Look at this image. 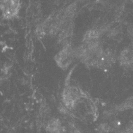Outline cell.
Masks as SVG:
<instances>
[{"instance_id": "cell-1", "label": "cell", "mask_w": 133, "mask_h": 133, "mask_svg": "<svg viewBox=\"0 0 133 133\" xmlns=\"http://www.w3.org/2000/svg\"><path fill=\"white\" fill-rule=\"evenodd\" d=\"M85 97V94L80 88L73 85H67L62 93L63 102L65 107L69 110L75 109L79 101Z\"/></svg>"}, {"instance_id": "cell-2", "label": "cell", "mask_w": 133, "mask_h": 133, "mask_svg": "<svg viewBox=\"0 0 133 133\" xmlns=\"http://www.w3.org/2000/svg\"><path fill=\"white\" fill-rule=\"evenodd\" d=\"M21 9V0H0V11L3 18L11 20L17 17Z\"/></svg>"}, {"instance_id": "cell-3", "label": "cell", "mask_w": 133, "mask_h": 133, "mask_svg": "<svg viewBox=\"0 0 133 133\" xmlns=\"http://www.w3.org/2000/svg\"><path fill=\"white\" fill-rule=\"evenodd\" d=\"M75 58H77L76 49L73 48L69 43L65 44L62 49L55 55V62L58 66L65 69L73 63Z\"/></svg>"}, {"instance_id": "cell-4", "label": "cell", "mask_w": 133, "mask_h": 133, "mask_svg": "<svg viewBox=\"0 0 133 133\" xmlns=\"http://www.w3.org/2000/svg\"><path fill=\"white\" fill-rule=\"evenodd\" d=\"M120 63L122 66H129L133 63V53L131 50L124 49L121 53L119 57Z\"/></svg>"}, {"instance_id": "cell-5", "label": "cell", "mask_w": 133, "mask_h": 133, "mask_svg": "<svg viewBox=\"0 0 133 133\" xmlns=\"http://www.w3.org/2000/svg\"><path fill=\"white\" fill-rule=\"evenodd\" d=\"M47 129L51 133H61L62 126L59 119L51 120L47 124Z\"/></svg>"}]
</instances>
